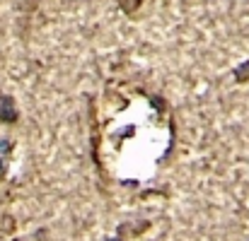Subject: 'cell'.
Masks as SVG:
<instances>
[{"mask_svg":"<svg viewBox=\"0 0 249 241\" xmlns=\"http://www.w3.org/2000/svg\"><path fill=\"white\" fill-rule=\"evenodd\" d=\"M19 106L15 101V96L10 92L0 89V123L2 126H17L19 123Z\"/></svg>","mask_w":249,"mask_h":241,"instance_id":"1","label":"cell"},{"mask_svg":"<svg viewBox=\"0 0 249 241\" xmlns=\"http://www.w3.org/2000/svg\"><path fill=\"white\" fill-rule=\"evenodd\" d=\"M150 220H141V222H121L119 227H116V234L119 237H141L145 229H150Z\"/></svg>","mask_w":249,"mask_h":241,"instance_id":"2","label":"cell"},{"mask_svg":"<svg viewBox=\"0 0 249 241\" xmlns=\"http://www.w3.org/2000/svg\"><path fill=\"white\" fill-rule=\"evenodd\" d=\"M114 2H116V7H119L126 17H133V15L143 7V2H145V0H114Z\"/></svg>","mask_w":249,"mask_h":241,"instance_id":"3","label":"cell"},{"mask_svg":"<svg viewBox=\"0 0 249 241\" xmlns=\"http://www.w3.org/2000/svg\"><path fill=\"white\" fill-rule=\"evenodd\" d=\"M232 78H235V82H237V84H245V82H249V61L240 63V65L232 70Z\"/></svg>","mask_w":249,"mask_h":241,"instance_id":"4","label":"cell"},{"mask_svg":"<svg viewBox=\"0 0 249 241\" xmlns=\"http://www.w3.org/2000/svg\"><path fill=\"white\" fill-rule=\"evenodd\" d=\"M12 150H15V143H12L10 138H2V135H0V157H10Z\"/></svg>","mask_w":249,"mask_h":241,"instance_id":"5","label":"cell"},{"mask_svg":"<svg viewBox=\"0 0 249 241\" xmlns=\"http://www.w3.org/2000/svg\"><path fill=\"white\" fill-rule=\"evenodd\" d=\"M7 157H0V183L5 181V176H7Z\"/></svg>","mask_w":249,"mask_h":241,"instance_id":"6","label":"cell"},{"mask_svg":"<svg viewBox=\"0 0 249 241\" xmlns=\"http://www.w3.org/2000/svg\"><path fill=\"white\" fill-rule=\"evenodd\" d=\"M104 241H126V239H124V237H119V234H116V237H107V239H104Z\"/></svg>","mask_w":249,"mask_h":241,"instance_id":"7","label":"cell"}]
</instances>
